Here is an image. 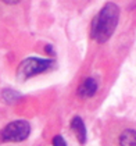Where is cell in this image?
Listing matches in <instances>:
<instances>
[{
	"label": "cell",
	"instance_id": "obj_1",
	"mask_svg": "<svg viewBox=\"0 0 136 146\" xmlns=\"http://www.w3.org/2000/svg\"><path fill=\"white\" fill-rule=\"evenodd\" d=\"M102 146H136V123L111 118L102 132Z\"/></svg>",
	"mask_w": 136,
	"mask_h": 146
},
{
	"label": "cell",
	"instance_id": "obj_2",
	"mask_svg": "<svg viewBox=\"0 0 136 146\" xmlns=\"http://www.w3.org/2000/svg\"><path fill=\"white\" fill-rule=\"evenodd\" d=\"M119 21V7L115 3H106L94 15L90 24V38L97 43L107 42L117 29Z\"/></svg>",
	"mask_w": 136,
	"mask_h": 146
},
{
	"label": "cell",
	"instance_id": "obj_3",
	"mask_svg": "<svg viewBox=\"0 0 136 146\" xmlns=\"http://www.w3.org/2000/svg\"><path fill=\"white\" fill-rule=\"evenodd\" d=\"M57 66L54 58H42V57H26L18 64L15 78L20 82H25L28 79L38 77L40 74L49 72L54 70Z\"/></svg>",
	"mask_w": 136,
	"mask_h": 146
},
{
	"label": "cell",
	"instance_id": "obj_4",
	"mask_svg": "<svg viewBox=\"0 0 136 146\" xmlns=\"http://www.w3.org/2000/svg\"><path fill=\"white\" fill-rule=\"evenodd\" d=\"M31 135V124L24 120H15L6 124L0 129V141L1 142H22L26 141Z\"/></svg>",
	"mask_w": 136,
	"mask_h": 146
},
{
	"label": "cell",
	"instance_id": "obj_5",
	"mask_svg": "<svg viewBox=\"0 0 136 146\" xmlns=\"http://www.w3.org/2000/svg\"><path fill=\"white\" fill-rule=\"evenodd\" d=\"M26 0H0V18H13L24 10Z\"/></svg>",
	"mask_w": 136,
	"mask_h": 146
},
{
	"label": "cell",
	"instance_id": "obj_6",
	"mask_svg": "<svg viewBox=\"0 0 136 146\" xmlns=\"http://www.w3.org/2000/svg\"><path fill=\"white\" fill-rule=\"evenodd\" d=\"M97 89H99L97 81L92 77H88V78L81 81V84L78 85V89H77V93L81 99H89V98H93L96 95Z\"/></svg>",
	"mask_w": 136,
	"mask_h": 146
},
{
	"label": "cell",
	"instance_id": "obj_7",
	"mask_svg": "<svg viewBox=\"0 0 136 146\" xmlns=\"http://www.w3.org/2000/svg\"><path fill=\"white\" fill-rule=\"evenodd\" d=\"M71 129L72 132L75 134L78 142L81 145H83L86 142V138H88V132H86V127H85V123L83 120L81 118L79 115H75L72 120H71Z\"/></svg>",
	"mask_w": 136,
	"mask_h": 146
},
{
	"label": "cell",
	"instance_id": "obj_8",
	"mask_svg": "<svg viewBox=\"0 0 136 146\" xmlns=\"http://www.w3.org/2000/svg\"><path fill=\"white\" fill-rule=\"evenodd\" d=\"M53 146H67V142L63 135H56L53 138Z\"/></svg>",
	"mask_w": 136,
	"mask_h": 146
}]
</instances>
